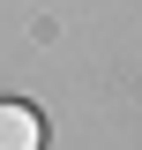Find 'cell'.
Masks as SVG:
<instances>
[{
	"label": "cell",
	"instance_id": "obj_1",
	"mask_svg": "<svg viewBox=\"0 0 142 150\" xmlns=\"http://www.w3.org/2000/svg\"><path fill=\"white\" fill-rule=\"evenodd\" d=\"M37 143H45L37 112L22 105V98H0V150H37Z\"/></svg>",
	"mask_w": 142,
	"mask_h": 150
}]
</instances>
